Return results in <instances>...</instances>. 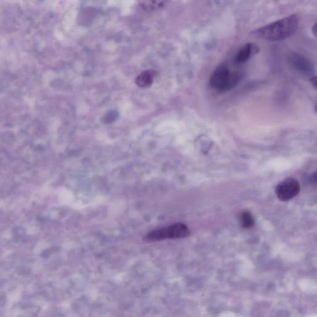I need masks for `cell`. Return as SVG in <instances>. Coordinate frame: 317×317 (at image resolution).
<instances>
[{
	"label": "cell",
	"instance_id": "obj_1",
	"mask_svg": "<svg viewBox=\"0 0 317 317\" xmlns=\"http://www.w3.org/2000/svg\"><path fill=\"white\" fill-rule=\"evenodd\" d=\"M299 25L298 15H292L259 29L257 34L267 41H283L294 34Z\"/></svg>",
	"mask_w": 317,
	"mask_h": 317
},
{
	"label": "cell",
	"instance_id": "obj_2",
	"mask_svg": "<svg viewBox=\"0 0 317 317\" xmlns=\"http://www.w3.org/2000/svg\"><path fill=\"white\" fill-rule=\"evenodd\" d=\"M241 76L237 72H230L226 64L219 66L212 73L210 84L215 90L226 92L231 90L238 84Z\"/></svg>",
	"mask_w": 317,
	"mask_h": 317
},
{
	"label": "cell",
	"instance_id": "obj_3",
	"mask_svg": "<svg viewBox=\"0 0 317 317\" xmlns=\"http://www.w3.org/2000/svg\"><path fill=\"white\" fill-rule=\"evenodd\" d=\"M190 229L182 223H176L167 227L153 230L146 235L145 240L147 242H156L166 239H181L189 236Z\"/></svg>",
	"mask_w": 317,
	"mask_h": 317
},
{
	"label": "cell",
	"instance_id": "obj_4",
	"mask_svg": "<svg viewBox=\"0 0 317 317\" xmlns=\"http://www.w3.org/2000/svg\"><path fill=\"white\" fill-rule=\"evenodd\" d=\"M300 184L298 181L288 178L277 185L275 192L279 200L287 201L296 197L300 192Z\"/></svg>",
	"mask_w": 317,
	"mask_h": 317
},
{
	"label": "cell",
	"instance_id": "obj_5",
	"mask_svg": "<svg viewBox=\"0 0 317 317\" xmlns=\"http://www.w3.org/2000/svg\"><path fill=\"white\" fill-rule=\"evenodd\" d=\"M290 63L297 70L301 72L309 73L312 72V65L304 57L297 54H292L289 58Z\"/></svg>",
	"mask_w": 317,
	"mask_h": 317
},
{
	"label": "cell",
	"instance_id": "obj_6",
	"mask_svg": "<svg viewBox=\"0 0 317 317\" xmlns=\"http://www.w3.org/2000/svg\"><path fill=\"white\" fill-rule=\"evenodd\" d=\"M168 0H137L138 5L146 12L160 10L167 4Z\"/></svg>",
	"mask_w": 317,
	"mask_h": 317
},
{
	"label": "cell",
	"instance_id": "obj_7",
	"mask_svg": "<svg viewBox=\"0 0 317 317\" xmlns=\"http://www.w3.org/2000/svg\"><path fill=\"white\" fill-rule=\"evenodd\" d=\"M156 72L146 70L142 72L136 79V83L139 88H145L151 85Z\"/></svg>",
	"mask_w": 317,
	"mask_h": 317
},
{
	"label": "cell",
	"instance_id": "obj_8",
	"mask_svg": "<svg viewBox=\"0 0 317 317\" xmlns=\"http://www.w3.org/2000/svg\"><path fill=\"white\" fill-rule=\"evenodd\" d=\"M253 50H254V46H253L252 44H245L237 52L236 56L235 57V61H236V63L241 64L247 61L251 56Z\"/></svg>",
	"mask_w": 317,
	"mask_h": 317
},
{
	"label": "cell",
	"instance_id": "obj_9",
	"mask_svg": "<svg viewBox=\"0 0 317 317\" xmlns=\"http://www.w3.org/2000/svg\"><path fill=\"white\" fill-rule=\"evenodd\" d=\"M239 221L242 227L246 229H250L255 225L254 219L252 214L247 211L241 212L239 216Z\"/></svg>",
	"mask_w": 317,
	"mask_h": 317
},
{
	"label": "cell",
	"instance_id": "obj_10",
	"mask_svg": "<svg viewBox=\"0 0 317 317\" xmlns=\"http://www.w3.org/2000/svg\"><path fill=\"white\" fill-rule=\"evenodd\" d=\"M117 118V112L111 110L106 114L105 116L103 117V122L105 123H110L114 122L115 119Z\"/></svg>",
	"mask_w": 317,
	"mask_h": 317
}]
</instances>
